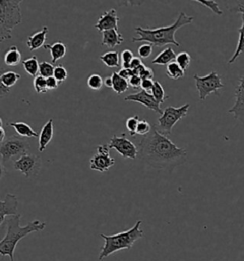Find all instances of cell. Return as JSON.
<instances>
[{"label": "cell", "instance_id": "6da1fadb", "mask_svg": "<svg viewBox=\"0 0 244 261\" xmlns=\"http://www.w3.org/2000/svg\"><path fill=\"white\" fill-rule=\"evenodd\" d=\"M137 156L152 169L173 172L185 164L187 151L161 134L157 125H152L151 131L139 142Z\"/></svg>", "mask_w": 244, "mask_h": 261}, {"label": "cell", "instance_id": "7a4b0ae2", "mask_svg": "<svg viewBox=\"0 0 244 261\" xmlns=\"http://www.w3.org/2000/svg\"><path fill=\"white\" fill-rule=\"evenodd\" d=\"M194 21L193 16H187L181 12L175 22L172 25L160 27V28H142L136 27L135 31L137 38H133V42H147L151 45L161 47L167 44H173L175 46H180V43L175 39V33L185 25H189Z\"/></svg>", "mask_w": 244, "mask_h": 261}, {"label": "cell", "instance_id": "3957f363", "mask_svg": "<svg viewBox=\"0 0 244 261\" xmlns=\"http://www.w3.org/2000/svg\"><path fill=\"white\" fill-rule=\"evenodd\" d=\"M21 215H13L7 221V230L5 237L0 240V255L2 257L9 256L11 261H15V248L17 243L35 231H41L47 226L46 222H41L39 220H34L29 222L26 226H20Z\"/></svg>", "mask_w": 244, "mask_h": 261}, {"label": "cell", "instance_id": "277c9868", "mask_svg": "<svg viewBox=\"0 0 244 261\" xmlns=\"http://www.w3.org/2000/svg\"><path fill=\"white\" fill-rule=\"evenodd\" d=\"M141 225L142 221L137 220L136 224L129 230L120 231L112 236L100 233L99 237L104 239L105 243L99 253V261L105 259L108 256L116 252L122 250H130L137 240L144 238V231L141 229Z\"/></svg>", "mask_w": 244, "mask_h": 261}, {"label": "cell", "instance_id": "5b68a950", "mask_svg": "<svg viewBox=\"0 0 244 261\" xmlns=\"http://www.w3.org/2000/svg\"><path fill=\"white\" fill-rule=\"evenodd\" d=\"M190 108L189 103L183 105L180 108L168 107L162 110V114L158 119L159 127L158 129L163 135H170L177 122H179L185 116L187 115Z\"/></svg>", "mask_w": 244, "mask_h": 261}, {"label": "cell", "instance_id": "8992f818", "mask_svg": "<svg viewBox=\"0 0 244 261\" xmlns=\"http://www.w3.org/2000/svg\"><path fill=\"white\" fill-rule=\"evenodd\" d=\"M30 144L20 136H11L5 139L0 145V157L2 164H6L15 157L27 153Z\"/></svg>", "mask_w": 244, "mask_h": 261}, {"label": "cell", "instance_id": "52a82bcc", "mask_svg": "<svg viewBox=\"0 0 244 261\" xmlns=\"http://www.w3.org/2000/svg\"><path fill=\"white\" fill-rule=\"evenodd\" d=\"M194 80L200 100H205L206 98L212 93L219 94V90L224 87V85L221 82V76L216 71L211 72L204 77H200L196 74L194 75Z\"/></svg>", "mask_w": 244, "mask_h": 261}, {"label": "cell", "instance_id": "ba28073f", "mask_svg": "<svg viewBox=\"0 0 244 261\" xmlns=\"http://www.w3.org/2000/svg\"><path fill=\"white\" fill-rule=\"evenodd\" d=\"M42 167L41 157L35 154L24 153L14 162V169L27 178L38 175Z\"/></svg>", "mask_w": 244, "mask_h": 261}, {"label": "cell", "instance_id": "9c48e42d", "mask_svg": "<svg viewBox=\"0 0 244 261\" xmlns=\"http://www.w3.org/2000/svg\"><path fill=\"white\" fill-rule=\"evenodd\" d=\"M108 145H100L97 147V153L90 159V169L99 172H105L115 164V160L110 155Z\"/></svg>", "mask_w": 244, "mask_h": 261}, {"label": "cell", "instance_id": "30bf717a", "mask_svg": "<svg viewBox=\"0 0 244 261\" xmlns=\"http://www.w3.org/2000/svg\"><path fill=\"white\" fill-rule=\"evenodd\" d=\"M108 146L110 149H115L123 158L134 160L137 157V146L125 137V133H122L121 136L114 135Z\"/></svg>", "mask_w": 244, "mask_h": 261}, {"label": "cell", "instance_id": "8fae6325", "mask_svg": "<svg viewBox=\"0 0 244 261\" xmlns=\"http://www.w3.org/2000/svg\"><path fill=\"white\" fill-rule=\"evenodd\" d=\"M124 100L141 103L142 106H144L145 108L151 109L152 111H155L156 113H158L160 115L162 114V109L160 108V103L154 99L152 94L146 92L144 90H140V91L137 93L129 94L128 96H126L124 98Z\"/></svg>", "mask_w": 244, "mask_h": 261}, {"label": "cell", "instance_id": "7c38bea8", "mask_svg": "<svg viewBox=\"0 0 244 261\" xmlns=\"http://www.w3.org/2000/svg\"><path fill=\"white\" fill-rule=\"evenodd\" d=\"M235 105L229 109L234 118L239 123L244 124V76L238 79V85L235 90Z\"/></svg>", "mask_w": 244, "mask_h": 261}, {"label": "cell", "instance_id": "4fadbf2b", "mask_svg": "<svg viewBox=\"0 0 244 261\" xmlns=\"http://www.w3.org/2000/svg\"><path fill=\"white\" fill-rule=\"evenodd\" d=\"M119 20L120 19L118 17L116 10L111 9L100 16L98 22L95 24V28L99 32L109 31L113 29L118 30Z\"/></svg>", "mask_w": 244, "mask_h": 261}, {"label": "cell", "instance_id": "5bb4252c", "mask_svg": "<svg viewBox=\"0 0 244 261\" xmlns=\"http://www.w3.org/2000/svg\"><path fill=\"white\" fill-rule=\"evenodd\" d=\"M17 210H18L17 197L12 193H7L5 196V199L0 200V226L4 222L6 216L18 215Z\"/></svg>", "mask_w": 244, "mask_h": 261}, {"label": "cell", "instance_id": "9a60e30c", "mask_svg": "<svg viewBox=\"0 0 244 261\" xmlns=\"http://www.w3.org/2000/svg\"><path fill=\"white\" fill-rule=\"evenodd\" d=\"M53 138V120L50 119L47 123L43 125L42 129L38 135V150L39 152H43L47 146L51 143Z\"/></svg>", "mask_w": 244, "mask_h": 261}, {"label": "cell", "instance_id": "2e32d148", "mask_svg": "<svg viewBox=\"0 0 244 261\" xmlns=\"http://www.w3.org/2000/svg\"><path fill=\"white\" fill-rule=\"evenodd\" d=\"M49 32L48 26H43L40 31L34 33L32 36L28 37L27 40V46L30 51L38 50L39 48L45 45L46 39H47V34Z\"/></svg>", "mask_w": 244, "mask_h": 261}, {"label": "cell", "instance_id": "e0dca14e", "mask_svg": "<svg viewBox=\"0 0 244 261\" xmlns=\"http://www.w3.org/2000/svg\"><path fill=\"white\" fill-rule=\"evenodd\" d=\"M124 39L121 33L118 30H109V31L102 32V42L101 44L108 48H114L123 43Z\"/></svg>", "mask_w": 244, "mask_h": 261}, {"label": "cell", "instance_id": "ac0fdd59", "mask_svg": "<svg viewBox=\"0 0 244 261\" xmlns=\"http://www.w3.org/2000/svg\"><path fill=\"white\" fill-rule=\"evenodd\" d=\"M9 126L13 127L16 133L20 137H26V138H36L38 137V132L34 130L28 123H22V122H14V123H8Z\"/></svg>", "mask_w": 244, "mask_h": 261}, {"label": "cell", "instance_id": "d6986e66", "mask_svg": "<svg viewBox=\"0 0 244 261\" xmlns=\"http://www.w3.org/2000/svg\"><path fill=\"white\" fill-rule=\"evenodd\" d=\"M44 49L50 51L53 63H56L59 60L63 59L67 52L66 46L61 41H56L53 44H45Z\"/></svg>", "mask_w": 244, "mask_h": 261}, {"label": "cell", "instance_id": "ffe728a7", "mask_svg": "<svg viewBox=\"0 0 244 261\" xmlns=\"http://www.w3.org/2000/svg\"><path fill=\"white\" fill-rule=\"evenodd\" d=\"M176 58V54L172 47H167L162 52H160L152 61V63L157 65H166L174 62Z\"/></svg>", "mask_w": 244, "mask_h": 261}, {"label": "cell", "instance_id": "44dd1931", "mask_svg": "<svg viewBox=\"0 0 244 261\" xmlns=\"http://www.w3.org/2000/svg\"><path fill=\"white\" fill-rule=\"evenodd\" d=\"M4 62L8 66H17L21 63V53L18 48L13 45L8 49L7 52L4 55Z\"/></svg>", "mask_w": 244, "mask_h": 261}, {"label": "cell", "instance_id": "7402d4cb", "mask_svg": "<svg viewBox=\"0 0 244 261\" xmlns=\"http://www.w3.org/2000/svg\"><path fill=\"white\" fill-rule=\"evenodd\" d=\"M99 59L106 65L107 67H110V68L119 67L121 64L120 55L118 54L116 51H109L105 54L100 56Z\"/></svg>", "mask_w": 244, "mask_h": 261}, {"label": "cell", "instance_id": "603a6c76", "mask_svg": "<svg viewBox=\"0 0 244 261\" xmlns=\"http://www.w3.org/2000/svg\"><path fill=\"white\" fill-rule=\"evenodd\" d=\"M111 77H112V83H113L112 88L116 94L121 95L122 93L126 92L128 90V88H129L128 81L120 77L117 72H114Z\"/></svg>", "mask_w": 244, "mask_h": 261}, {"label": "cell", "instance_id": "cb8c5ba5", "mask_svg": "<svg viewBox=\"0 0 244 261\" xmlns=\"http://www.w3.org/2000/svg\"><path fill=\"white\" fill-rule=\"evenodd\" d=\"M22 64L23 68L30 76L34 77L38 76V71H39V63H38L37 56H33L30 58L26 59L25 61H23Z\"/></svg>", "mask_w": 244, "mask_h": 261}, {"label": "cell", "instance_id": "d4e9b609", "mask_svg": "<svg viewBox=\"0 0 244 261\" xmlns=\"http://www.w3.org/2000/svg\"><path fill=\"white\" fill-rule=\"evenodd\" d=\"M238 33H239V38H238L237 46L235 53L229 60V64H233L240 57V55L244 53V15H242V24H241V27L238 29Z\"/></svg>", "mask_w": 244, "mask_h": 261}, {"label": "cell", "instance_id": "484cf974", "mask_svg": "<svg viewBox=\"0 0 244 261\" xmlns=\"http://www.w3.org/2000/svg\"><path fill=\"white\" fill-rule=\"evenodd\" d=\"M166 74L168 77L173 80H179L184 77L185 71L176 62H173L166 66Z\"/></svg>", "mask_w": 244, "mask_h": 261}, {"label": "cell", "instance_id": "4316f807", "mask_svg": "<svg viewBox=\"0 0 244 261\" xmlns=\"http://www.w3.org/2000/svg\"><path fill=\"white\" fill-rule=\"evenodd\" d=\"M151 92H152L151 94H152L154 99L157 100L160 105L163 103L168 99V97L166 96V94H165V91H164L163 86L158 81L154 82V85H152Z\"/></svg>", "mask_w": 244, "mask_h": 261}, {"label": "cell", "instance_id": "83f0119b", "mask_svg": "<svg viewBox=\"0 0 244 261\" xmlns=\"http://www.w3.org/2000/svg\"><path fill=\"white\" fill-rule=\"evenodd\" d=\"M20 75L14 71H5L1 76V82L8 88H12L19 81Z\"/></svg>", "mask_w": 244, "mask_h": 261}, {"label": "cell", "instance_id": "f1b7e54d", "mask_svg": "<svg viewBox=\"0 0 244 261\" xmlns=\"http://www.w3.org/2000/svg\"><path fill=\"white\" fill-rule=\"evenodd\" d=\"M88 87L92 90H100L103 86V79L99 74H92L87 80Z\"/></svg>", "mask_w": 244, "mask_h": 261}, {"label": "cell", "instance_id": "f546056e", "mask_svg": "<svg viewBox=\"0 0 244 261\" xmlns=\"http://www.w3.org/2000/svg\"><path fill=\"white\" fill-rule=\"evenodd\" d=\"M53 70H54V66L52 63H49L47 62H42L39 63V76L44 77V79H48V77H53Z\"/></svg>", "mask_w": 244, "mask_h": 261}, {"label": "cell", "instance_id": "4dcf8cb0", "mask_svg": "<svg viewBox=\"0 0 244 261\" xmlns=\"http://www.w3.org/2000/svg\"><path fill=\"white\" fill-rule=\"evenodd\" d=\"M175 62L182 68L184 71L189 68L191 63V56L187 52H181L176 55Z\"/></svg>", "mask_w": 244, "mask_h": 261}, {"label": "cell", "instance_id": "1f68e13d", "mask_svg": "<svg viewBox=\"0 0 244 261\" xmlns=\"http://www.w3.org/2000/svg\"><path fill=\"white\" fill-rule=\"evenodd\" d=\"M139 120H140V118L138 115L130 117L126 120V123H125L126 128H127V130L129 131L131 136H136L137 135L136 131H137V124H138Z\"/></svg>", "mask_w": 244, "mask_h": 261}, {"label": "cell", "instance_id": "d6a6232c", "mask_svg": "<svg viewBox=\"0 0 244 261\" xmlns=\"http://www.w3.org/2000/svg\"><path fill=\"white\" fill-rule=\"evenodd\" d=\"M197 2L200 3L201 5L205 6L207 8L210 9L214 14H216L218 16H221L223 14L221 8H220V6H219V4H218V2L215 1V0H198Z\"/></svg>", "mask_w": 244, "mask_h": 261}, {"label": "cell", "instance_id": "836d02e7", "mask_svg": "<svg viewBox=\"0 0 244 261\" xmlns=\"http://www.w3.org/2000/svg\"><path fill=\"white\" fill-rule=\"evenodd\" d=\"M34 88L38 94H44L48 91L46 86V79L41 76H37L34 79Z\"/></svg>", "mask_w": 244, "mask_h": 261}, {"label": "cell", "instance_id": "e575fe53", "mask_svg": "<svg viewBox=\"0 0 244 261\" xmlns=\"http://www.w3.org/2000/svg\"><path fill=\"white\" fill-rule=\"evenodd\" d=\"M53 77L58 82V83H63L67 80L68 77V72L65 67L62 65H57L54 67L53 70Z\"/></svg>", "mask_w": 244, "mask_h": 261}, {"label": "cell", "instance_id": "d590c367", "mask_svg": "<svg viewBox=\"0 0 244 261\" xmlns=\"http://www.w3.org/2000/svg\"><path fill=\"white\" fill-rule=\"evenodd\" d=\"M151 128H152L151 124L148 123L146 120H139L138 124H137L136 134L141 135V136H146L151 131Z\"/></svg>", "mask_w": 244, "mask_h": 261}, {"label": "cell", "instance_id": "8d00e7d4", "mask_svg": "<svg viewBox=\"0 0 244 261\" xmlns=\"http://www.w3.org/2000/svg\"><path fill=\"white\" fill-rule=\"evenodd\" d=\"M12 30L0 19V43L12 38Z\"/></svg>", "mask_w": 244, "mask_h": 261}, {"label": "cell", "instance_id": "74e56055", "mask_svg": "<svg viewBox=\"0 0 244 261\" xmlns=\"http://www.w3.org/2000/svg\"><path fill=\"white\" fill-rule=\"evenodd\" d=\"M133 59H134V54L132 51H130L128 49L123 50L120 55V62H121L123 68H130V63Z\"/></svg>", "mask_w": 244, "mask_h": 261}, {"label": "cell", "instance_id": "f35d334b", "mask_svg": "<svg viewBox=\"0 0 244 261\" xmlns=\"http://www.w3.org/2000/svg\"><path fill=\"white\" fill-rule=\"evenodd\" d=\"M152 53V45L149 43H144L141 46L138 47L137 54L139 56V59H148Z\"/></svg>", "mask_w": 244, "mask_h": 261}, {"label": "cell", "instance_id": "ab89813d", "mask_svg": "<svg viewBox=\"0 0 244 261\" xmlns=\"http://www.w3.org/2000/svg\"><path fill=\"white\" fill-rule=\"evenodd\" d=\"M231 13H240L244 15V0L242 1H230L227 5Z\"/></svg>", "mask_w": 244, "mask_h": 261}, {"label": "cell", "instance_id": "60d3db41", "mask_svg": "<svg viewBox=\"0 0 244 261\" xmlns=\"http://www.w3.org/2000/svg\"><path fill=\"white\" fill-rule=\"evenodd\" d=\"M5 71H6V70L4 69V68L0 67V99H3V98H5V97H7L8 95L10 94V88L6 87L5 85L2 84V82H1V76H2V74H3Z\"/></svg>", "mask_w": 244, "mask_h": 261}, {"label": "cell", "instance_id": "b9f144b4", "mask_svg": "<svg viewBox=\"0 0 244 261\" xmlns=\"http://www.w3.org/2000/svg\"><path fill=\"white\" fill-rule=\"evenodd\" d=\"M141 82H142V80L140 79L139 76L133 75V76L128 80V85H129L130 86H132L133 88L137 89V88H139V87L141 86Z\"/></svg>", "mask_w": 244, "mask_h": 261}, {"label": "cell", "instance_id": "7bdbcfd3", "mask_svg": "<svg viewBox=\"0 0 244 261\" xmlns=\"http://www.w3.org/2000/svg\"><path fill=\"white\" fill-rule=\"evenodd\" d=\"M59 83L53 77H48L46 79V86L48 90H55L58 88Z\"/></svg>", "mask_w": 244, "mask_h": 261}, {"label": "cell", "instance_id": "ee69618b", "mask_svg": "<svg viewBox=\"0 0 244 261\" xmlns=\"http://www.w3.org/2000/svg\"><path fill=\"white\" fill-rule=\"evenodd\" d=\"M139 77L141 80H152L154 72L152 68L145 66L144 69L142 70L141 73L139 74Z\"/></svg>", "mask_w": 244, "mask_h": 261}, {"label": "cell", "instance_id": "f6af8a7d", "mask_svg": "<svg viewBox=\"0 0 244 261\" xmlns=\"http://www.w3.org/2000/svg\"><path fill=\"white\" fill-rule=\"evenodd\" d=\"M152 85H154L152 80H142L140 87L142 88V90H144L146 92H149L152 90Z\"/></svg>", "mask_w": 244, "mask_h": 261}, {"label": "cell", "instance_id": "bcb514c9", "mask_svg": "<svg viewBox=\"0 0 244 261\" xmlns=\"http://www.w3.org/2000/svg\"><path fill=\"white\" fill-rule=\"evenodd\" d=\"M118 75H119L120 77H123L124 80L128 81L130 77L133 76V72H132V70L130 69V68H122V69H120V71L118 72Z\"/></svg>", "mask_w": 244, "mask_h": 261}, {"label": "cell", "instance_id": "7dc6e473", "mask_svg": "<svg viewBox=\"0 0 244 261\" xmlns=\"http://www.w3.org/2000/svg\"><path fill=\"white\" fill-rule=\"evenodd\" d=\"M142 64H143V62H141V60H140L139 58H136V57H134V59L132 60V62L130 63V69H137V67L141 66Z\"/></svg>", "mask_w": 244, "mask_h": 261}, {"label": "cell", "instance_id": "c3c4849f", "mask_svg": "<svg viewBox=\"0 0 244 261\" xmlns=\"http://www.w3.org/2000/svg\"><path fill=\"white\" fill-rule=\"evenodd\" d=\"M103 85H105L108 88H112L113 83H112V77H107L103 80Z\"/></svg>", "mask_w": 244, "mask_h": 261}, {"label": "cell", "instance_id": "681fc988", "mask_svg": "<svg viewBox=\"0 0 244 261\" xmlns=\"http://www.w3.org/2000/svg\"><path fill=\"white\" fill-rule=\"evenodd\" d=\"M6 137V132L3 129V127H0V143H2Z\"/></svg>", "mask_w": 244, "mask_h": 261}, {"label": "cell", "instance_id": "f907efd6", "mask_svg": "<svg viewBox=\"0 0 244 261\" xmlns=\"http://www.w3.org/2000/svg\"><path fill=\"white\" fill-rule=\"evenodd\" d=\"M5 172H6L5 168H4L3 164H2V162H0V180L5 175Z\"/></svg>", "mask_w": 244, "mask_h": 261}, {"label": "cell", "instance_id": "816d5d0a", "mask_svg": "<svg viewBox=\"0 0 244 261\" xmlns=\"http://www.w3.org/2000/svg\"><path fill=\"white\" fill-rule=\"evenodd\" d=\"M2 125H3V122H2V119L0 118V127H2Z\"/></svg>", "mask_w": 244, "mask_h": 261}]
</instances>
